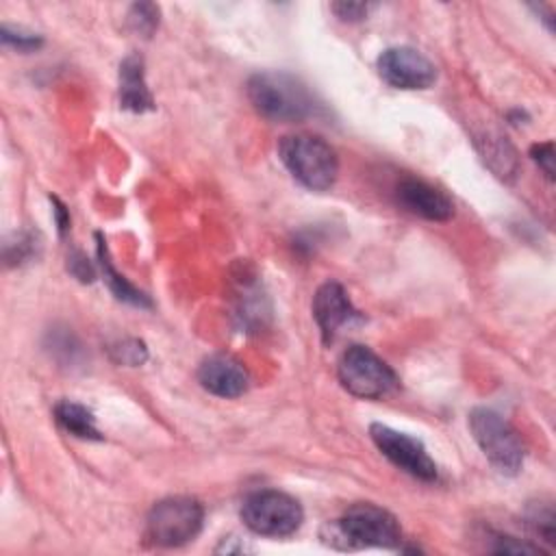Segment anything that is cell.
Here are the masks:
<instances>
[{
    "label": "cell",
    "mask_w": 556,
    "mask_h": 556,
    "mask_svg": "<svg viewBox=\"0 0 556 556\" xmlns=\"http://www.w3.org/2000/svg\"><path fill=\"white\" fill-rule=\"evenodd\" d=\"M248 98L254 111L271 122H304L317 113L308 87L287 72H256L248 80Z\"/></svg>",
    "instance_id": "obj_1"
},
{
    "label": "cell",
    "mask_w": 556,
    "mask_h": 556,
    "mask_svg": "<svg viewBox=\"0 0 556 556\" xmlns=\"http://www.w3.org/2000/svg\"><path fill=\"white\" fill-rule=\"evenodd\" d=\"M328 543L339 549L365 547H397L402 543V528L395 515L371 504H352L332 526H328Z\"/></svg>",
    "instance_id": "obj_2"
},
{
    "label": "cell",
    "mask_w": 556,
    "mask_h": 556,
    "mask_svg": "<svg viewBox=\"0 0 556 556\" xmlns=\"http://www.w3.org/2000/svg\"><path fill=\"white\" fill-rule=\"evenodd\" d=\"M278 156L289 174L311 191H328L339 176L334 148L317 135L298 132L282 137Z\"/></svg>",
    "instance_id": "obj_3"
},
{
    "label": "cell",
    "mask_w": 556,
    "mask_h": 556,
    "mask_svg": "<svg viewBox=\"0 0 556 556\" xmlns=\"http://www.w3.org/2000/svg\"><path fill=\"white\" fill-rule=\"evenodd\" d=\"M469 430L486 460L504 476H517L523 467L526 450L517 430L491 408L469 413Z\"/></svg>",
    "instance_id": "obj_4"
},
{
    "label": "cell",
    "mask_w": 556,
    "mask_h": 556,
    "mask_svg": "<svg viewBox=\"0 0 556 556\" xmlns=\"http://www.w3.org/2000/svg\"><path fill=\"white\" fill-rule=\"evenodd\" d=\"M204 523V508L195 497L172 495L156 502L146 519V536L159 547L191 543Z\"/></svg>",
    "instance_id": "obj_5"
},
{
    "label": "cell",
    "mask_w": 556,
    "mask_h": 556,
    "mask_svg": "<svg viewBox=\"0 0 556 556\" xmlns=\"http://www.w3.org/2000/svg\"><path fill=\"white\" fill-rule=\"evenodd\" d=\"M241 519L258 536L282 539L300 530L304 510L295 497L276 489L250 493L241 504Z\"/></svg>",
    "instance_id": "obj_6"
},
{
    "label": "cell",
    "mask_w": 556,
    "mask_h": 556,
    "mask_svg": "<svg viewBox=\"0 0 556 556\" xmlns=\"http://www.w3.org/2000/svg\"><path fill=\"white\" fill-rule=\"evenodd\" d=\"M337 376L348 393L363 400H380L397 387L395 371L365 345H350L341 354Z\"/></svg>",
    "instance_id": "obj_7"
},
{
    "label": "cell",
    "mask_w": 556,
    "mask_h": 556,
    "mask_svg": "<svg viewBox=\"0 0 556 556\" xmlns=\"http://www.w3.org/2000/svg\"><path fill=\"white\" fill-rule=\"evenodd\" d=\"M369 437L374 445L380 450L384 458H389L397 469L406 471L408 476L424 480V482H434L439 471L437 463L428 454L426 445L400 430H393L384 424H371L369 426Z\"/></svg>",
    "instance_id": "obj_8"
},
{
    "label": "cell",
    "mask_w": 556,
    "mask_h": 556,
    "mask_svg": "<svg viewBox=\"0 0 556 556\" xmlns=\"http://www.w3.org/2000/svg\"><path fill=\"white\" fill-rule=\"evenodd\" d=\"M376 67L380 78L393 89H428L437 80V67L432 61L410 46L387 48L378 56Z\"/></svg>",
    "instance_id": "obj_9"
},
{
    "label": "cell",
    "mask_w": 556,
    "mask_h": 556,
    "mask_svg": "<svg viewBox=\"0 0 556 556\" xmlns=\"http://www.w3.org/2000/svg\"><path fill=\"white\" fill-rule=\"evenodd\" d=\"M313 317L324 337V343H332L343 328L358 324L363 317L352 306L348 291L339 282H324L313 295Z\"/></svg>",
    "instance_id": "obj_10"
},
{
    "label": "cell",
    "mask_w": 556,
    "mask_h": 556,
    "mask_svg": "<svg viewBox=\"0 0 556 556\" xmlns=\"http://www.w3.org/2000/svg\"><path fill=\"white\" fill-rule=\"evenodd\" d=\"M198 380L202 389H206L208 393L224 400H232L248 391L250 374L235 356L213 354L202 361L198 369Z\"/></svg>",
    "instance_id": "obj_11"
},
{
    "label": "cell",
    "mask_w": 556,
    "mask_h": 556,
    "mask_svg": "<svg viewBox=\"0 0 556 556\" xmlns=\"http://www.w3.org/2000/svg\"><path fill=\"white\" fill-rule=\"evenodd\" d=\"M395 193L406 211L428 222H447L454 215V202L447 198V193L426 180L404 178L400 180Z\"/></svg>",
    "instance_id": "obj_12"
},
{
    "label": "cell",
    "mask_w": 556,
    "mask_h": 556,
    "mask_svg": "<svg viewBox=\"0 0 556 556\" xmlns=\"http://www.w3.org/2000/svg\"><path fill=\"white\" fill-rule=\"evenodd\" d=\"M119 106L130 113H146L154 109V98L146 85L141 54H128L119 63Z\"/></svg>",
    "instance_id": "obj_13"
},
{
    "label": "cell",
    "mask_w": 556,
    "mask_h": 556,
    "mask_svg": "<svg viewBox=\"0 0 556 556\" xmlns=\"http://www.w3.org/2000/svg\"><path fill=\"white\" fill-rule=\"evenodd\" d=\"M96 241H98V267L102 271V278L104 282L109 285L111 293L126 302V304H132V306H150V300L143 291H139L132 282L126 280V276H122L115 267H113V261H111V254H109V248H106V241L102 235H96Z\"/></svg>",
    "instance_id": "obj_14"
},
{
    "label": "cell",
    "mask_w": 556,
    "mask_h": 556,
    "mask_svg": "<svg viewBox=\"0 0 556 556\" xmlns=\"http://www.w3.org/2000/svg\"><path fill=\"white\" fill-rule=\"evenodd\" d=\"M54 419L56 424L72 437L76 439H85V441H100L102 434L96 426V417L93 413L78 404V402H70V400H63L54 406Z\"/></svg>",
    "instance_id": "obj_15"
},
{
    "label": "cell",
    "mask_w": 556,
    "mask_h": 556,
    "mask_svg": "<svg viewBox=\"0 0 556 556\" xmlns=\"http://www.w3.org/2000/svg\"><path fill=\"white\" fill-rule=\"evenodd\" d=\"M526 526H528V530L536 539L554 545L556 523H554V508H552V504H541V502L532 504L528 508V513H526Z\"/></svg>",
    "instance_id": "obj_16"
},
{
    "label": "cell",
    "mask_w": 556,
    "mask_h": 556,
    "mask_svg": "<svg viewBox=\"0 0 556 556\" xmlns=\"http://www.w3.org/2000/svg\"><path fill=\"white\" fill-rule=\"evenodd\" d=\"M128 26L143 35V37H150L156 26H159V7L152 4V2H137L130 7L128 11Z\"/></svg>",
    "instance_id": "obj_17"
},
{
    "label": "cell",
    "mask_w": 556,
    "mask_h": 556,
    "mask_svg": "<svg viewBox=\"0 0 556 556\" xmlns=\"http://www.w3.org/2000/svg\"><path fill=\"white\" fill-rule=\"evenodd\" d=\"M111 358L117 365H128V367H137L141 363H146L148 358V348L143 341L139 339H122L115 345H111Z\"/></svg>",
    "instance_id": "obj_18"
},
{
    "label": "cell",
    "mask_w": 556,
    "mask_h": 556,
    "mask_svg": "<svg viewBox=\"0 0 556 556\" xmlns=\"http://www.w3.org/2000/svg\"><path fill=\"white\" fill-rule=\"evenodd\" d=\"M0 37H2V43H4V46H11V48H15V50H20V52L37 50V48H41V43H43L41 35L30 33V30H24V28H13V26H7V24H2Z\"/></svg>",
    "instance_id": "obj_19"
},
{
    "label": "cell",
    "mask_w": 556,
    "mask_h": 556,
    "mask_svg": "<svg viewBox=\"0 0 556 556\" xmlns=\"http://www.w3.org/2000/svg\"><path fill=\"white\" fill-rule=\"evenodd\" d=\"M35 252V239L30 235H20L15 243L4 245V258L9 265H20Z\"/></svg>",
    "instance_id": "obj_20"
},
{
    "label": "cell",
    "mask_w": 556,
    "mask_h": 556,
    "mask_svg": "<svg viewBox=\"0 0 556 556\" xmlns=\"http://www.w3.org/2000/svg\"><path fill=\"white\" fill-rule=\"evenodd\" d=\"M530 156H532V161L541 167V172L545 174V178L552 182V180H554V143H552V141L534 143V146L530 148Z\"/></svg>",
    "instance_id": "obj_21"
},
{
    "label": "cell",
    "mask_w": 556,
    "mask_h": 556,
    "mask_svg": "<svg viewBox=\"0 0 556 556\" xmlns=\"http://www.w3.org/2000/svg\"><path fill=\"white\" fill-rule=\"evenodd\" d=\"M67 269H70V274H72L74 278H78L80 282H91V280L96 278L93 265H91L89 258H87L83 252H78V250L67 256Z\"/></svg>",
    "instance_id": "obj_22"
},
{
    "label": "cell",
    "mask_w": 556,
    "mask_h": 556,
    "mask_svg": "<svg viewBox=\"0 0 556 556\" xmlns=\"http://www.w3.org/2000/svg\"><path fill=\"white\" fill-rule=\"evenodd\" d=\"M493 552H497V554H536V552H541V547L519 541L515 536H495Z\"/></svg>",
    "instance_id": "obj_23"
},
{
    "label": "cell",
    "mask_w": 556,
    "mask_h": 556,
    "mask_svg": "<svg viewBox=\"0 0 556 556\" xmlns=\"http://www.w3.org/2000/svg\"><path fill=\"white\" fill-rule=\"evenodd\" d=\"M332 11L343 22H358L367 15L369 4H365V2H334Z\"/></svg>",
    "instance_id": "obj_24"
},
{
    "label": "cell",
    "mask_w": 556,
    "mask_h": 556,
    "mask_svg": "<svg viewBox=\"0 0 556 556\" xmlns=\"http://www.w3.org/2000/svg\"><path fill=\"white\" fill-rule=\"evenodd\" d=\"M52 204H54V219H56V226H59V232H65L67 226H70V213L65 208V204H61L56 198H52Z\"/></svg>",
    "instance_id": "obj_25"
}]
</instances>
